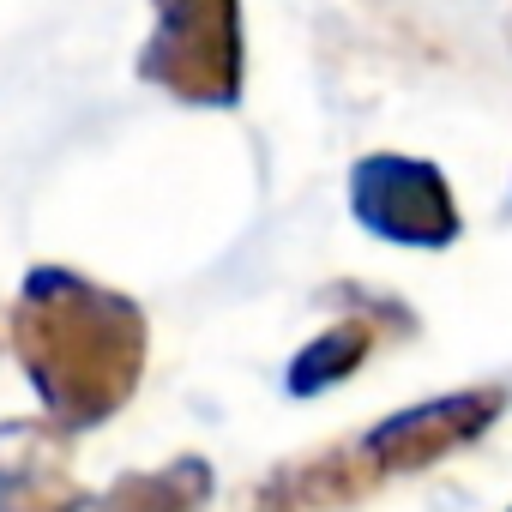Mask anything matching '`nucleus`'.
Here are the masks:
<instances>
[{
	"label": "nucleus",
	"instance_id": "f257e3e1",
	"mask_svg": "<svg viewBox=\"0 0 512 512\" xmlns=\"http://www.w3.org/2000/svg\"><path fill=\"white\" fill-rule=\"evenodd\" d=\"M7 338L43 410L73 434L103 428L115 410H127L151 350L145 308L67 266L25 272V290L7 314Z\"/></svg>",
	"mask_w": 512,
	"mask_h": 512
},
{
	"label": "nucleus",
	"instance_id": "f03ea898",
	"mask_svg": "<svg viewBox=\"0 0 512 512\" xmlns=\"http://www.w3.org/2000/svg\"><path fill=\"white\" fill-rule=\"evenodd\" d=\"M506 410L500 386H464L446 398H422L398 416H380L368 434L338 440L326 452L290 458L278 476H266L253 488V500H272V506H338V500H362L392 476H416L464 446H476Z\"/></svg>",
	"mask_w": 512,
	"mask_h": 512
},
{
	"label": "nucleus",
	"instance_id": "7ed1b4c3",
	"mask_svg": "<svg viewBox=\"0 0 512 512\" xmlns=\"http://www.w3.org/2000/svg\"><path fill=\"white\" fill-rule=\"evenodd\" d=\"M157 31L139 49V79L193 109H235L247 79L241 0H151Z\"/></svg>",
	"mask_w": 512,
	"mask_h": 512
},
{
	"label": "nucleus",
	"instance_id": "20e7f679",
	"mask_svg": "<svg viewBox=\"0 0 512 512\" xmlns=\"http://www.w3.org/2000/svg\"><path fill=\"white\" fill-rule=\"evenodd\" d=\"M350 217L392 247H452L464 217L446 187V175L428 157L404 151H368L350 169Z\"/></svg>",
	"mask_w": 512,
	"mask_h": 512
},
{
	"label": "nucleus",
	"instance_id": "39448f33",
	"mask_svg": "<svg viewBox=\"0 0 512 512\" xmlns=\"http://www.w3.org/2000/svg\"><path fill=\"white\" fill-rule=\"evenodd\" d=\"M332 296H344L350 314L332 320L314 344H302V350L290 356V374H284V392H290V398H320V392L344 386L386 338L416 332V320H410L398 302H386V296H368V290H356V284H338Z\"/></svg>",
	"mask_w": 512,
	"mask_h": 512
},
{
	"label": "nucleus",
	"instance_id": "423d86ee",
	"mask_svg": "<svg viewBox=\"0 0 512 512\" xmlns=\"http://www.w3.org/2000/svg\"><path fill=\"white\" fill-rule=\"evenodd\" d=\"M73 428L67 422H0V506H73Z\"/></svg>",
	"mask_w": 512,
	"mask_h": 512
},
{
	"label": "nucleus",
	"instance_id": "0eeeda50",
	"mask_svg": "<svg viewBox=\"0 0 512 512\" xmlns=\"http://www.w3.org/2000/svg\"><path fill=\"white\" fill-rule=\"evenodd\" d=\"M211 494V470L205 458H175L151 476H121L103 500L109 506H199Z\"/></svg>",
	"mask_w": 512,
	"mask_h": 512
},
{
	"label": "nucleus",
	"instance_id": "6e6552de",
	"mask_svg": "<svg viewBox=\"0 0 512 512\" xmlns=\"http://www.w3.org/2000/svg\"><path fill=\"white\" fill-rule=\"evenodd\" d=\"M0 338H7V314H0Z\"/></svg>",
	"mask_w": 512,
	"mask_h": 512
},
{
	"label": "nucleus",
	"instance_id": "1a4fd4ad",
	"mask_svg": "<svg viewBox=\"0 0 512 512\" xmlns=\"http://www.w3.org/2000/svg\"><path fill=\"white\" fill-rule=\"evenodd\" d=\"M506 31H512V25H506Z\"/></svg>",
	"mask_w": 512,
	"mask_h": 512
}]
</instances>
